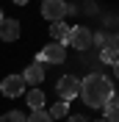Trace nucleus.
I'll use <instances>...</instances> for the list:
<instances>
[{"instance_id": "nucleus-19", "label": "nucleus", "mask_w": 119, "mask_h": 122, "mask_svg": "<svg viewBox=\"0 0 119 122\" xmlns=\"http://www.w3.org/2000/svg\"><path fill=\"white\" fill-rule=\"evenodd\" d=\"M114 75L119 78V61H116V64H114Z\"/></svg>"}, {"instance_id": "nucleus-22", "label": "nucleus", "mask_w": 119, "mask_h": 122, "mask_svg": "<svg viewBox=\"0 0 119 122\" xmlns=\"http://www.w3.org/2000/svg\"><path fill=\"white\" fill-rule=\"evenodd\" d=\"M0 22H3V14H0Z\"/></svg>"}, {"instance_id": "nucleus-6", "label": "nucleus", "mask_w": 119, "mask_h": 122, "mask_svg": "<svg viewBox=\"0 0 119 122\" xmlns=\"http://www.w3.org/2000/svg\"><path fill=\"white\" fill-rule=\"evenodd\" d=\"M0 92H3L6 97H20V94L25 92L22 75H6L3 81H0Z\"/></svg>"}, {"instance_id": "nucleus-21", "label": "nucleus", "mask_w": 119, "mask_h": 122, "mask_svg": "<svg viewBox=\"0 0 119 122\" xmlns=\"http://www.w3.org/2000/svg\"><path fill=\"white\" fill-rule=\"evenodd\" d=\"M94 122H105V119H94Z\"/></svg>"}, {"instance_id": "nucleus-10", "label": "nucleus", "mask_w": 119, "mask_h": 122, "mask_svg": "<svg viewBox=\"0 0 119 122\" xmlns=\"http://www.w3.org/2000/svg\"><path fill=\"white\" fill-rule=\"evenodd\" d=\"M25 100H28L30 111H39V108H45V92H42V89H30Z\"/></svg>"}, {"instance_id": "nucleus-12", "label": "nucleus", "mask_w": 119, "mask_h": 122, "mask_svg": "<svg viewBox=\"0 0 119 122\" xmlns=\"http://www.w3.org/2000/svg\"><path fill=\"white\" fill-rule=\"evenodd\" d=\"M111 39H114V36H108V33H103V30H97L94 39H91V45H94L97 50H105V47H111Z\"/></svg>"}, {"instance_id": "nucleus-13", "label": "nucleus", "mask_w": 119, "mask_h": 122, "mask_svg": "<svg viewBox=\"0 0 119 122\" xmlns=\"http://www.w3.org/2000/svg\"><path fill=\"white\" fill-rule=\"evenodd\" d=\"M67 114H69V103H64V100L50 108V117H53V119H61V117H67Z\"/></svg>"}, {"instance_id": "nucleus-2", "label": "nucleus", "mask_w": 119, "mask_h": 122, "mask_svg": "<svg viewBox=\"0 0 119 122\" xmlns=\"http://www.w3.org/2000/svg\"><path fill=\"white\" fill-rule=\"evenodd\" d=\"M67 0H42V17L47 22H61L67 17Z\"/></svg>"}, {"instance_id": "nucleus-18", "label": "nucleus", "mask_w": 119, "mask_h": 122, "mask_svg": "<svg viewBox=\"0 0 119 122\" xmlns=\"http://www.w3.org/2000/svg\"><path fill=\"white\" fill-rule=\"evenodd\" d=\"M111 47H114V50H116V53H119V33H116V36L111 39Z\"/></svg>"}, {"instance_id": "nucleus-3", "label": "nucleus", "mask_w": 119, "mask_h": 122, "mask_svg": "<svg viewBox=\"0 0 119 122\" xmlns=\"http://www.w3.org/2000/svg\"><path fill=\"white\" fill-rule=\"evenodd\" d=\"M91 39H94L91 28H86V25H75V28H69V42H67V45H72L75 50H89V47H91Z\"/></svg>"}, {"instance_id": "nucleus-17", "label": "nucleus", "mask_w": 119, "mask_h": 122, "mask_svg": "<svg viewBox=\"0 0 119 122\" xmlns=\"http://www.w3.org/2000/svg\"><path fill=\"white\" fill-rule=\"evenodd\" d=\"M67 122H86V117H80V114H72Z\"/></svg>"}, {"instance_id": "nucleus-8", "label": "nucleus", "mask_w": 119, "mask_h": 122, "mask_svg": "<svg viewBox=\"0 0 119 122\" xmlns=\"http://www.w3.org/2000/svg\"><path fill=\"white\" fill-rule=\"evenodd\" d=\"M17 39H20V22L3 17V22H0V42H17Z\"/></svg>"}, {"instance_id": "nucleus-5", "label": "nucleus", "mask_w": 119, "mask_h": 122, "mask_svg": "<svg viewBox=\"0 0 119 122\" xmlns=\"http://www.w3.org/2000/svg\"><path fill=\"white\" fill-rule=\"evenodd\" d=\"M55 92H58V97L64 100V103H69V100H75L80 94V81L75 75H64L58 81V86H55Z\"/></svg>"}, {"instance_id": "nucleus-20", "label": "nucleus", "mask_w": 119, "mask_h": 122, "mask_svg": "<svg viewBox=\"0 0 119 122\" xmlns=\"http://www.w3.org/2000/svg\"><path fill=\"white\" fill-rule=\"evenodd\" d=\"M11 3H17V6H25V3H28V0H11Z\"/></svg>"}, {"instance_id": "nucleus-11", "label": "nucleus", "mask_w": 119, "mask_h": 122, "mask_svg": "<svg viewBox=\"0 0 119 122\" xmlns=\"http://www.w3.org/2000/svg\"><path fill=\"white\" fill-rule=\"evenodd\" d=\"M105 122H119V100L114 97L111 103H105Z\"/></svg>"}, {"instance_id": "nucleus-7", "label": "nucleus", "mask_w": 119, "mask_h": 122, "mask_svg": "<svg viewBox=\"0 0 119 122\" xmlns=\"http://www.w3.org/2000/svg\"><path fill=\"white\" fill-rule=\"evenodd\" d=\"M22 81H25V86H30V89H36L42 81H45V67L42 64H28L25 67V72H22Z\"/></svg>"}, {"instance_id": "nucleus-14", "label": "nucleus", "mask_w": 119, "mask_h": 122, "mask_svg": "<svg viewBox=\"0 0 119 122\" xmlns=\"http://www.w3.org/2000/svg\"><path fill=\"white\" fill-rule=\"evenodd\" d=\"M100 61H103V64H116L119 53L114 50V47H105V50H100Z\"/></svg>"}, {"instance_id": "nucleus-1", "label": "nucleus", "mask_w": 119, "mask_h": 122, "mask_svg": "<svg viewBox=\"0 0 119 122\" xmlns=\"http://www.w3.org/2000/svg\"><path fill=\"white\" fill-rule=\"evenodd\" d=\"M80 97L89 108H105V103L114 100V83L103 72H91L80 81Z\"/></svg>"}, {"instance_id": "nucleus-16", "label": "nucleus", "mask_w": 119, "mask_h": 122, "mask_svg": "<svg viewBox=\"0 0 119 122\" xmlns=\"http://www.w3.org/2000/svg\"><path fill=\"white\" fill-rule=\"evenodd\" d=\"M28 117L22 114V111H8V114H3L0 117V122H25Z\"/></svg>"}, {"instance_id": "nucleus-4", "label": "nucleus", "mask_w": 119, "mask_h": 122, "mask_svg": "<svg viewBox=\"0 0 119 122\" xmlns=\"http://www.w3.org/2000/svg\"><path fill=\"white\" fill-rule=\"evenodd\" d=\"M64 61H67V47L58 42H50L39 53V64H64Z\"/></svg>"}, {"instance_id": "nucleus-15", "label": "nucleus", "mask_w": 119, "mask_h": 122, "mask_svg": "<svg viewBox=\"0 0 119 122\" xmlns=\"http://www.w3.org/2000/svg\"><path fill=\"white\" fill-rule=\"evenodd\" d=\"M25 122H53L50 111H45V108H39V111H30V117Z\"/></svg>"}, {"instance_id": "nucleus-9", "label": "nucleus", "mask_w": 119, "mask_h": 122, "mask_svg": "<svg viewBox=\"0 0 119 122\" xmlns=\"http://www.w3.org/2000/svg\"><path fill=\"white\" fill-rule=\"evenodd\" d=\"M50 36L58 42V45H64L67 47V42H69V25L61 20V22H50Z\"/></svg>"}]
</instances>
